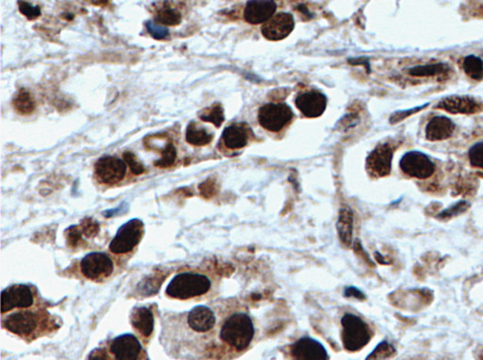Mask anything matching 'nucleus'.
Instances as JSON below:
<instances>
[{"label": "nucleus", "mask_w": 483, "mask_h": 360, "mask_svg": "<svg viewBox=\"0 0 483 360\" xmlns=\"http://www.w3.org/2000/svg\"><path fill=\"white\" fill-rule=\"evenodd\" d=\"M254 335L252 319L243 312L229 316L220 331L221 339L238 351L246 349L251 344Z\"/></svg>", "instance_id": "f257e3e1"}, {"label": "nucleus", "mask_w": 483, "mask_h": 360, "mask_svg": "<svg viewBox=\"0 0 483 360\" xmlns=\"http://www.w3.org/2000/svg\"><path fill=\"white\" fill-rule=\"evenodd\" d=\"M211 287V280L204 274L182 272L168 284L165 294L170 298L187 300L206 294Z\"/></svg>", "instance_id": "f03ea898"}, {"label": "nucleus", "mask_w": 483, "mask_h": 360, "mask_svg": "<svg viewBox=\"0 0 483 360\" xmlns=\"http://www.w3.org/2000/svg\"><path fill=\"white\" fill-rule=\"evenodd\" d=\"M46 315L42 313L20 309L3 317L2 326L21 338H36L46 330Z\"/></svg>", "instance_id": "7ed1b4c3"}, {"label": "nucleus", "mask_w": 483, "mask_h": 360, "mask_svg": "<svg viewBox=\"0 0 483 360\" xmlns=\"http://www.w3.org/2000/svg\"><path fill=\"white\" fill-rule=\"evenodd\" d=\"M342 341L348 352H357L370 341L371 331L359 316L346 313L342 318Z\"/></svg>", "instance_id": "20e7f679"}, {"label": "nucleus", "mask_w": 483, "mask_h": 360, "mask_svg": "<svg viewBox=\"0 0 483 360\" xmlns=\"http://www.w3.org/2000/svg\"><path fill=\"white\" fill-rule=\"evenodd\" d=\"M144 235V223L133 219L118 229L116 236L110 241L109 249L113 254H124L132 252L141 241Z\"/></svg>", "instance_id": "39448f33"}, {"label": "nucleus", "mask_w": 483, "mask_h": 360, "mask_svg": "<svg viewBox=\"0 0 483 360\" xmlns=\"http://www.w3.org/2000/svg\"><path fill=\"white\" fill-rule=\"evenodd\" d=\"M294 112L286 103H267L258 111V121L269 132L279 133L293 120Z\"/></svg>", "instance_id": "423d86ee"}, {"label": "nucleus", "mask_w": 483, "mask_h": 360, "mask_svg": "<svg viewBox=\"0 0 483 360\" xmlns=\"http://www.w3.org/2000/svg\"><path fill=\"white\" fill-rule=\"evenodd\" d=\"M400 167L406 175L415 179H427L435 173L436 165L426 153L411 150L401 158Z\"/></svg>", "instance_id": "0eeeda50"}, {"label": "nucleus", "mask_w": 483, "mask_h": 360, "mask_svg": "<svg viewBox=\"0 0 483 360\" xmlns=\"http://www.w3.org/2000/svg\"><path fill=\"white\" fill-rule=\"evenodd\" d=\"M109 352L115 360H148L139 339L133 334H123L112 339Z\"/></svg>", "instance_id": "6e6552de"}, {"label": "nucleus", "mask_w": 483, "mask_h": 360, "mask_svg": "<svg viewBox=\"0 0 483 360\" xmlns=\"http://www.w3.org/2000/svg\"><path fill=\"white\" fill-rule=\"evenodd\" d=\"M395 147L389 142L378 145L366 158V170L373 178L388 176L391 173Z\"/></svg>", "instance_id": "1a4fd4ad"}, {"label": "nucleus", "mask_w": 483, "mask_h": 360, "mask_svg": "<svg viewBox=\"0 0 483 360\" xmlns=\"http://www.w3.org/2000/svg\"><path fill=\"white\" fill-rule=\"evenodd\" d=\"M115 265L112 258L104 252H91L85 255L80 262L81 274L93 281L109 277Z\"/></svg>", "instance_id": "9d476101"}, {"label": "nucleus", "mask_w": 483, "mask_h": 360, "mask_svg": "<svg viewBox=\"0 0 483 360\" xmlns=\"http://www.w3.org/2000/svg\"><path fill=\"white\" fill-rule=\"evenodd\" d=\"M33 293L26 284H13L1 293V313L10 312L14 309H27L33 306Z\"/></svg>", "instance_id": "9b49d317"}, {"label": "nucleus", "mask_w": 483, "mask_h": 360, "mask_svg": "<svg viewBox=\"0 0 483 360\" xmlns=\"http://www.w3.org/2000/svg\"><path fill=\"white\" fill-rule=\"evenodd\" d=\"M95 173L105 185L118 184L126 176L127 164L115 156L105 155L95 163Z\"/></svg>", "instance_id": "f8f14e48"}, {"label": "nucleus", "mask_w": 483, "mask_h": 360, "mask_svg": "<svg viewBox=\"0 0 483 360\" xmlns=\"http://www.w3.org/2000/svg\"><path fill=\"white\" fill-rule=\"evenodd\" d=\"M435 108L453 115H472L482 112L483 104L471 96H449L442 98Z\"/></svg>", "instance_id": "ddd939ff"}, {"label": "nucleus", "mask_w": 483, "mask_h": 360, "mask_svg": "<svg viewBox=\"0 0 483 360\" xmlns=\"http://www.w3.org/2000/svg\"><path fill=\"white\" fill-rule=\"evenodd\" d=\"M295 28V19L293 14L279 13L264 23L261 27V34L264 38L269 41H281L289 36Z\"/></svg>", "instance_id": "4468645a"}, {"label": "nucleus", "mask_w": 483, "mask_h": 360, "mask_svg": "<svg viewBox=\"0 0 483 360\" xmlns=\"http://www.w3.org/2000/svg\"><path fill=\"white\" fill-rule=\"evenodd\" d=\"M296 108L306 118L321 117L327 108L328 98L323 93L309 91L301 93L295 101Z\"/></svg>", "instance_id": "2eb2a0df"}, {"label": "nucleus", "mask_w": 483, "mask_h": 360, "mask_svg": "<svg viewBox=\"0 0 483 360\" xmlns=\"http://www.w3.org/2000/svg\"><path fill=\"white\" fill-rule=\"evenodd\" d=\"M291 355L295 360H328L327 350L321 342L304 336L296 341L291 347Z\"/></svg>", "instance_id": "dca6fc26"}, {"label": "nucleus", "mask_w": 483, "mask_h": 360, "mask_svg": "<svg viewBox=\"0 0 483 360\" xmlns=\"http://www.w3.org/2000/svg\"><path fill=\"white\" fill-rule=\"evenodd\" d=\"M276 3L273 0H250L246 2L244 19L252 25L263 24L274 16Z\"/></svg>", "instance_id": "f3484780"}, {"label": "nucleus", "mask_w": 483, "mask_h": 360, "mask_svg": "<svg viewBox=\"0 0 483 360\" xmlns=\"http://www.w3.org/2000/svg\"><path fill=\"white\" fill-rule=\"evenodd\" d=\"M253 130L246 122H237L229 125L223 130L222 142L229 150H238L244 148L249 144V139L253 135Z\"/></svg>", "instance_id": "a211bd4d"}, {"label": "nucleus", "mask_w": 483, "mask_h": 360, "mask_svg": "<svg viewBox=\"0 0 483 360\" xmlns=\"http://www.w3.org/2000/svg\"><path fill=\"white\" fill-rule=\"evenodd\" d=\"M217 318L209 307L197 306L187 315V324L191 330L197 333H207L214 327Z\"/></svg>", "instance_id": "6ab92c4d"}, {"label": "nucleus", "mask_w": 483, "mask_h": 360, "mask_svg": "<svg viewBox=\"0 0 483 360\" xmlns=\"http://www.w3.org/2000/svg\"><path fill=\"white\" fill-rule=\"evenodd\" d=\"M455 128V123L450 118L437 115L427 122L425 133L429 141H443L453 135Z\"/></svg>", "instance_id": "aec40b11"}, {"label": "nucleus", "mask_w": 483, "mask_h": 360, "mask_svg": "<svg viewBox=\"0 0 483 360\" xmlns=\"http://www.w3.org/2000/svg\"><path fill=\"white\" fill-rule=\"evenodd\" d=\"M130 322L142 338L148 339L153 333L154 316L147 307H135L130 314Z\"/></svg>", "instance_id": "412c9836"}, {"label": "nucleus", "mask_w": 483, "mask_h": 360, "mask_svg": "<svg viewBox=\"0 0 483 360\" xmlns=\"http://www.w3.org/2000/svg\"><path fill=\"white\" fill-rule=\"evenodd\" d=\"M336 227L342 243L346 247L350 246L353 237V212L348 206L340 209Z\"/></svg>", "instance_id": "4be33fe9"}, {"label": "nucleus", "mask_w": 483, "mask_h": 360, "mask_svg": "<svg viewBox=\"0 0 483 360\" xmlns=\"http://www.w3.org/2000/svg\"><path fill=\"white\" fill-rule=\"evenodd\" d=\"M214 139V135L208 133L204 128H199L194 121L188 124L186 129V141L192 146L203 147L207 146Z\"/></svg>", "instance_id": "5701e85b"}, {"label": "nucleus", "mask_w": 483, "mask_h": 360, "mask_svg": "<svg viewBox=\"0 0 483 360\" xmlns=\"http://www.w3.org/2000/svg\"><path fill=\"white\" fill-rule=\"evenodd\" d=\"M14 109L21 115H30L36 109V103L30 91L21 89L13 101Z\"/></svg>", "instance_id": "b1692460"}, {"label": "nucleus", "mask_w": 483, "mask_h": 360, "mask_svg": "<svg viewBox=\"0 0 483 360\" xmlns=\"http://www.w3.org/2000/svg\"><path fill=\"white\" fill-rule=\"evenodd\" d=\"M450 66L447 63H437L432 65H421L412 66L407 69L409 75L416 78L435 77L437 75L447 74L450 71Z\"/></svg>", "instance_id": "393cba45"}, {"label": "nucleus", "mask_w": 483, "mask_h": 360, "mask_svg": "<svg viewBox=\"0 0 483 360\" xmlns=\"http://www.w3.org/2000/svg\"><path fill=\"white\" fill-rule=\"evenodd\" d=\"M462 68L465 74L471 79L482 81L483 79V60L476 55H468L462 61Z\"/></svg>", "instance_id": "a878e982"}, {"label": "nucleus", "mask_w": 483, "mask_h": 360, "mask_svg": "<svg viewBox=\"0 0 483 360\" xmlns=\"http://www.w3.org/2000/svg\"><path fill=\"white\" fill-rule=\"evenodd\" d=\"M199 118L202 121L209 122L214 126L219 128L221 124L225 120V115H224V108L220 103H215L209 108L203 110L202 114L199 115Z\"/></svg>", "instance_id": "bb28decb"}, {"label": "nucleus", "mask_w": 483, "mask_h": 360, "mask_svg": "<svg viewBox=\"0 0 483 360\" xmlns=\"http://www.w3.org/2000/svg\"><path fill=\"white\" fill-rule=\"evenodd\" d=\"M182 14L175 9H162L157 14L156 19L160 24L165 26H177L182 23Z\"/></svg>", "instance_id": "cd10ccee"}, {"label": "nucleus", "mask_w": 483, "mask_h": 360, "mask_svg": "<svg viewBox=\"0 0 483 360\" xmlns=\"http://www.w3.org/2000/svg\"><path fill=\"white\" fill-rule=\"evenodd\" d=\"M162 158L154 162V165L160 168H170L176 162L177 150L172 142L165 145V149L161 152Z\"/></svg>", "instance_id": "c85d7f7f"}, {"label": "nucleus", "mask_w": 483, "mask_h": 360, "mask_svg": "<svg viewBox=\"0 0 483 360\" xmlns=\"http://www.w3.org/2000/svg\"><path fill=\"white\" fill-rule=\"evenodd\" d=\"M395 352L397 351H395V347L392 344L387 341H383L378 345L376 349L365 360H387L391 359Z\"/></svg>", "instance_id": "c756f323"}, {"label": "nucleus", "mask_w": 483, "mask_h": 360, "mask_svg": "<svg viewBox=\"0 0 483 360\" xmlns=\"http://www.w3.org/2000/svg\"><path fill=\"white\" fill-rule=\"evenodd\" d=\"M468 159L472 167L483 170V140L471 146L468 150Z\"/></svg>", "instance_id": "7c9ffc66"}, {"label": "nucleus", "mask_w": 483, "mask_h": 360, "mask_svg": "<svg viewBox=\"0 0 483 360\" xmlns=\"http://www.w3.org/2000/svg\"><path fill=\"white\" fill-rule=\"evenodd\" d=\"M469 203L462 200V202H457L455 205L450 206L446 210L442 211L438 215V217L439 219H450V217L458 216L459 214L464 213L469 208Z\"/></svg>", "instance_id": "2f4dec72"}, {"label": "nucleus", "mask_w": 483, "mask_h": 360, "mask_svg": "<svg viewBox=\"0 0 483 360\" xmlns=\"http://www.w3.org/2000/svg\"><path fill=\"white\" fill-rule=\"evenodd\" d=\"M147 33L155 40H164L170 36V30L164 26L156 24L153 21L145 22Z\"/></svg>", "instance_id": "473e14b6"}, {"label": "nucleus", "mask_w": 483, "mask_h": 360, "mask_svg": "<svg viewBox=\"0 0 483 360\" xmlns=\"http://www.w3.org/2000/svg\"><path fill=\"white\" fill-rule=\"evenodd\" d=\"M430 106V103L424 104V106L415 107V108L409 110H402V111L395 112L394 114L390 117V123L397 124L398 122L405 120V118L411 117V115L416 114V113L422 111V110L426 109L427 106Z\"/></svg>", "instance_id": "72a5a7b5"}, {"label": "nucleus", "mask_w": 483, "mask_h": 360, "mask_svg": "<svg viewBox=\"0 0 483 360\" xmlns=\"http://www.w3.org/2000/svg\"><path fill=\"white\" fill-rule=\"evenodd\" d=\"M20 13L27 17L28 20H35L41 16V8L39 6H33L26 1H19Z\"/></svg>", "instance_id": "f704fd0d"}, {"label": "nucleus", "mask_w": 483, "mask_h": 360, "mask_svg": "<svg viewBox=\"0 0 483 360\" xmlns=\"http://www.w3.org/2000/svg\"><path fill=\"white\" fill-rule=\"evenodd\" d=\"M124 161L129 165L130 170L135 175H141L145 171L144 165L141 164L136 158V155L133 153L126 152L123 153Z\"/></svg>", "instance_id": "c9c22d12"}, {"label": "nucleus", "mask_w": 483, "mask_h": 360, "mask_svg": "<svg viewBox=\"0 0 483 360\" xmlns=\"http://www.w3.org/2000/svg\"><path fill=\"white\" fill-rule=\"evenodd\" d=\"M88 360H115V359L110 355L109 350L105 348H97L90 354Z\"/></svg>", "instance_id": "e433bc0d"}, {"label": "nucleus", "mask_w": 483, "mask_h": 360, "mask_svg": "<svg viewBox=\"0 0 483 360\" xmlns=\"http://www.w3.org/2000/svg\"><path fill=\"white\" fill-rule=\"evenodd\" d=\"M344 294L346 298H355L358 300H365V295L355 287H346Z\"/></svg>", "instance_id": "4c0bfd02"}, {"label": "nucleus", "mask_w": 483, "mask_h": 360, "mask_svg": "<svg viewBox=\"0 0 483 360\" xmlns=\"http://www.w3.org/2000/svg\"><path fill=\"white\" fill-rule=\"evenodd\" d=\"M348 63H350L351 66H360L363 65L365 68H368V73H370V63H369V60L365 57L360 58H353V59H348Z\"/></svg>", "instance_id": "58836bf2"}]
</instances>
